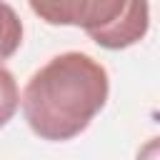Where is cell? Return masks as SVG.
I'll return each instance as SVG.
<instances>
[{
	"instance_id": "2",
	"label": "cell",
	"mask_w": 160,
	"mask_h": 160,
	"mask_svg": "<svg viewBox=\"0 0 160 160\" xmlns=\"http://www.w3.org/2000/svg\"><path fill=\"white\" fill-rule=\"evenodd\" d=\"M48 25L82 28L105 50H122L140 42L150 28L148 0H28Z\"/></svg>"
},
{
	"instance_id": "5",
	"label": "cell",
	"mask_w": 160,
	"mask_h": 160,
	"mask_svg": "<svg viewBox=\"0 0 160 160\" xmlns=\"http://www.w3.org/2000/svg\"><path fill=\"white\" fill-rule=\"evenodd\" d=\"M155 150H158V142H155V140H150V142L145 145V150L138 155V160H155Z\"/></svg>"
},
{
	"instance_id": "3",
	"label": "cell",
	"mask_w": 160,
	"mask_h": 160,
	"mask_svg": "<svg viewBox=\"0 0 160 160\" xmlns=\"http://www.w3.org/2000/svg\"><path fill=\"white\" fill-rule=\"evenodd\" d=\"M20 42H22V22L18 12L5 0H0V60L12 58Z\"/></svg>"
},
{
	"instance_id": "1",
	"label": "cell",
	"mask_w": 160,
	"mask_h": 160,
	"mask_svg": "<svg viewBox=\"0 0 160 160\" xmlns=\"http://www.w3.org/2000/svg\"><path fill=\"white\" fill-rule=\"evenodd\" d=\"M108 70L90 55L70 50L35 70L22 90V115L35 135L62 142L80 135L105 108Z\"/></svg>"
},
{
	"instance_id": "4",
	"label": "cell",
	"mask_w": 160,
	"mask_h": 160,
	"mask_svg": "<svg viewBox=\"0 0 160 160\" xmlns=\"http://www.w3.org/2000/svg\"><path fill=\"white\" fill-rule=\"evenodd\" d=\"M18 105H20L18 82H15L12 72H10L5 65H0V128L12 120Z\"/></svg>"
}]
</instances>
